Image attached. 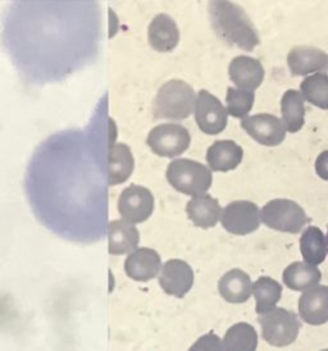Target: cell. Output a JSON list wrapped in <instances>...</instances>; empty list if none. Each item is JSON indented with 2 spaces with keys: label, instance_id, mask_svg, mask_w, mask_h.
<instances>
[{
  "label": "cell",
  "instance_id": "1",
  "mask_svg": "<svg viewBox=\"0 0 328 351\" xmlns=\"http://www.w3.org/2000/svg\"><path fill=\"white\" fill-rule=\"evenodd\" d=\"M116 138L106 94L86 127L58 131L34 150L25 194L40 223L60 239L94 244L108 234L109 154Z\"/></svg>",
  "mask_w": 328,
  "mask_h": 351
},
{
  "label": "cell",
  "instance_id": "2",
  "mask_svg": "<svg viewBox=\"0 0 328 351\" xmlns=\"http://www.w3.org/2000/svg\"><path fill=\"white\" fill-rule=\"evenodd\" d=\"M3 43L25 81H59L94 62L100 43L97 3H16L4 16Z\"/></svg>",
  "mask_w": 328,
  "mask_h": 351
},
{
  "label": "cell",
  "instance_id": "3",
  "mask_svg": "<svg viewBox=\"0 0 328 351\" xmlns=\"http://www.w3.org/2000/svg\"><path fill=\"white\" fill-rule=\"evenodd\" d=\"M208 13L215 35L226 44L246 51L259 45L258 31L240 5L232 1H211Z\"/></svg>",
  "mask_w": 328,
  "mask_h": 351
},
{
  "label": "cell",
  "instance_id": "4",
  "mask_svg": "<svg viewBox=\"0 0 328 351\" xmlns=\"http://www.w3.org/2000/svg\"><path fill=\"white\" fill-rule=\"evenodd\" d=\"M196 94L183 80H169L158 90L153 106L154 119L183 121L194 113Z\"/></svg>",
  "mask_w": 328,
  "mask_h": 351
},
{
  "label": "cell",
  "instance_id": "5",
  "mask_svg": "<svg viewBox=\"0 0 328 351\" xmlns=\"http://www.w3.org/2000/svg\"><path fill=\"white\" fill-rule=\"evenodd\" d=\"M167 181L185 195L207 194L213 182L212 171L208 167L191 159H174L167 168Z\"/></svg>",
  "mask_w": 328,
  "mask_h": 351
},
{
  "label": "cell",
  "instance_id": "6",
  "mask_svg": "<svg viewBox=\"0 0 328 351\" xmlns=\"http://www.w3.org/2000/svg\"><path fill=\"white\" fill-rule=\"evenodd\" d=\"M261 221L272 230L298 234L310 222V218L298 203L289 199H274L261 208Z\"/></svg>",
  "mask_w": 328,
  "mask_h": 351
},
{
  "label": "cell",
  "instance_id": "7",
  "mask_svg": "<svg viewBox=\"0 0 328 351\" xmlns=\"http://www.w3.org/2000/svg\"><path fill=\"white\" fill-rule=\"evenodd\" d=\"M261 335L266 341L277 346H288L299 336L300 322L298 315L283 308H273L259 315Z\"/></svg>",
  "mask_w": 328,
  "mask_h": 351
},
{
  "label": "cell",
  "instance_id": "8",
  "mask_svg": "<svg viewBox=\"0 0 328 351\" xmlns=\"http://www.w3.org/2000/svg\"><path fill=\"white\" fill-rule=\"evenodd\" d=\"M191 137L186 127L177 123L155 126L148 135L146 144L158 156L174 158L181 156L190 147Z\"/></svg>",
  "mask_w": 328,
  "mask_h": 351
},
{
  "label": "cell",
  "instance_id": "9",
  "mask_svg": "<svg viewBox=\"0 0 328 351\" xmlns=\"http://www.w3.org/2000/svg\"><path fill=\"white\" fill-rule=\"evenodd\" d=\"M154 210V196L141 185L126 187L118 199V212L122 219L131 223H143Z\"/></svg>",
  "mask_w": 328,
  "mask_h": 351
},
{
  "label": "cell",
  "instance_id": "10",
  "mask_svg": "<svg viewBox=\"0 0 328 351\" xmlns=\"http://www.w3.org/2000/svg\"><path fill=\"white\" fill-rule=\"evenodd\" d=\"M194 114L198 126L207 135L221 134L229 123L227 109L208 90L198 93Z\"/></svg>",
  "mask_w": 328,
  "mask_h": 351
},
{
  "label": "cell",
  "instance_id": "11",
  "mask_svg": "<svg viewBox=\"0 0 328 351\" xmlns=\"http://www.w3.org/2000/svg\"><path fill=\"white\" fill-rule=\"evenodd\" d=\"M261 212L258 206L248 200L232 202L222 210L221 223L230 234H249L261 226Z\"/></svg>",
  "mask_w": 328,
  "mask_h": 351
},
{
  "label": "cell",
  "instance_id": "12",
  "mask_svg": "<svg viewBox=\"0 0 328 351\" xmlns=\"http://www.w3.org/2000/svg\"><path fill=\"white\" fill-rule=\"evenodd\" d=\"M242 127L253 140L264 147H277L286 137L282 121L273 114L259 113L242 118Z\"/></svg>",
  "mask_w": 328,
  "mask_h": 351
},
{
  "label": "cell",
  "instance_id": "13",
  "mask_svg": "<svg viewBox=\"0 0 328 351\" xmlns=\"http://www.w3.org/2000/svg\"><path fill=\"white\" fill-rule=\"evenodd\" d=\"M288 66L292 76H308L328 71V53L310 45H298L288 54Z\"/></svg>",
  "mask_w": 328,
  "mask_h": 351
},
{
  "label": "cell",
  "instance_id": "14",
  "mask_svg": "<svg viewBox=\"0 0 328 351\" xmlns=\"http://www.w3.org/2000/svg\"><path fill=\"white\" fill-rule=\"evenodd\" d=\"M159 285L164 293L184 298L193 287V268L181 259H171L161 269Z\"/></svg>",
  "mask_w": 328,
  "mask_h": 351
},
{
  "label": "cell",
  "instance_id": "15",
  "mask_svg": "<svg viewBox=\"0 0 328 351\" xmlns=\"http://www.w3.org/2000/svg\"><path fill=\"white\" fill-rule=\"evenodd\" d=\"M301 319L319 326L328 321V286L316 285L301 295L299 300Z\"/></svg>",
  "mask_w": 328,
  "mask_h": 351
},
{
  "label": "cell",
  "instance_id": "16",
  "mask_svg": "<svg viewBox=\"0 0 328 351\" xmlns=\"http://www.w3.org/2000/svg\"><path fill=\"white\" fill-rule=\"evenodd\" d=\"M229 75L236 88L254 91L263 84L264 69L258 59L239 56L232 59Z\"/></svg>",
  "mask_w": 328,
  "mask_h": 351
},
{
  "label": "cell",
  "instance_id": "17",
  "mask_svg": "<svg viewBox=\"0 0 328 351\" xmlns=\"http://www.w3.org/2000/svg\"><path fill=\"white\" fill-rule=\"evenodd\" d=\"M162 269V261L154 249L140 247L130 254L126 259L125 271L127 276L135 281H150Z\"/></svg>",
  "mask_w": 328,
  "mask_h": 351
},
{
  "label": "cell",
  "instance_id": "18",
  "mask_svg": "<svg viewBox=\"0 0 328 351\" xmlns=\"http://www.w3.org/2000/svg\"><path fill=\"white\" fill-rule=\"evenodd\" d=\"M148 40L150 47L159 53L172 51L180 41V29L176 21L165 13L155 16L148 29Z\"/></svg>",
  "mask_w": 328,
  "mask_h": 351
},
{
  "label": "cell",
  "instance_id": "19",
  "mask_svg": "<svg viewBox=\"0 0 328 351\" xmlns=\"http://www.w3.org/2000/svg\"><path fill=\"white\" fill-rule=\"evenodd\" d=\"M244 150L232 140H220L213 143L207 152V162L211 171L229 172L242 162Z\"/></svg>",
  "mask_w": 328,
  "mask_h": 351
},
{
  "label": "cell",
  "instance_id": "20",
  "mask_svg": "<svg viewBox=\"0 0 328 351\" xmlns=\"http://www.w3.org/2000/svg\"><path fill=\"white\" fill-rule=\"evenodd\" d=\"M186 212L196 227L212 228L221 221L222 208L215 197L203 194L194 196L186 205Z\"/></svg>",
  "mask_w": 328,
  "mask_h": 351
},
{
  "label": "cell",
  "instance_id": "21",
  "mask_svg": "<svg viewBox=\"0 0 328 351\" xmlns=\"http://www.w3.org/2000/svg\"><path fill=\"white\" fill-rule=\"evenodd\" d=\"M109 253L112 255H124L134 253L140 243V234L135 225L124 219L113 221L108 226Z\"/></svg>",
  "mask_w": 328,
  "mask_h": 351
},
{
  "label": "cell",
  "instance_id": "22",
  "mask_svg": "<svg viewBox=\"0 0 328 351\" xmlns=\"http://www.w3.org/2000/svg\"><path fill=\"white\" fill-rule=\"evenodd\" d=\"M218 290L226 302L242 304L248 302L253 293V283L249 274L242 269H231L223 274Z\"/></svg>",
  "mask_w": 328,
  "mask_h": 351
},
{
  "label": "cell",
  "instance_id": "23",
  "mask_svg": "<svg viewBox=\"0 0 328 351\" xmlns=\"http://www.w3.org/2000/svg\"><path fill=\"white\" fill-rule=\"evenodd\" d=\"M282 123L290 134H296L305 123L304 98L298 90H288L281 100Z\"/></svg>",
  "mask_w": 328,
  "mask_h": 351
},
{
  "label": "cell",
  "instance_id": "24",
  "mask_svg": "<svg viewBox=\"0 0 328 351\" xmlns=\"http://www.w3.org/2000/svg\"><path fill=\"white\" fill-rule=\"evenodd\" d=\"M283 283L294 291H307L310 287L318 285L322 274L317 267L305 262L290 264L283 271Z\"/></svg>",
  "mask_w": 328,
  "mask_h": 351
},
{
  "label": "cell",
  "instance_id": "25",
  "mask_svg": "<svg viewBox=\"0 0 328 351\" xmlns=\"http://www.w3.org/2000/svg\"><path fill=\"white\" fill-rule=\"evenodd\" d=\"M135 160L126 144H116L109 154V186L126 182L134 172Z\"/></svg>",
  "mask_w": 328,
  "mask_h": 351
},
{
  "label": "cell",
  "instance_id": "26",
  "mask_svg": "<svg viewBox=\"0 0 328 351\" xmlns=\"http://www.w3.org/2000/svg\"><path fill=\"white\" fill-rule=\"evenodd\" d=\"M300 250L305 263L317 267L327 256V239L318 227H308L301 234Z\"/></svg>",
  "mask_w": 328,
  "mask_h": 351
},
{
  "label": "cell",
  "instance_id": "27",
  "mask_svg": "<svg viewBox=\"0 0 328 351\" xmlns=\"http://www.w3.org/2000/svg\"><path fill=\"white\" fill-rule=\"evenodd\" d=\"M223 351H257L258 335L249 323L232 326L223 339Z\"/></svg>",
  "mask_w": 328,
  "mask_h": 351
},
{
  "label": "cell",
  "instance_id": "28",
  "mask_svg": "<svg viewBox=\"0 0 328 351\" xmlns=\"http://www.w3.org/2000/svg\"><path fill=\"white\" fill-rule=\"evenodd\" d=\"M253 293L257 302L255 311L261 315L276 308L282 295L280 283L270 277H261L253 283Z\"/></svg>",
  "mask_w": 328,
  "mask_h": 351
},
{
  "label": "cell",
  "instance_id": "29",
  "mask_svg": "<svg viewBox=\"0 0 328 351\" xmlns=\"http://www.w3.org/2000/svg\"><path fill=\"white\" fill-rule=\"evenodd\" d=\"M300 94L310 104L328 109V75L314 73L303 80L300 84Z\"/></svg>",
  "mask_w": 328,
  "mask_h": 351
},
{
  "label": "cell",
  "instance_id": "30",
  "mask_svg": "<svg viewBox=\"0 0 328 351\" xmlns=\"http://www.w3.org/2000/svg\"><path fill=\"white\" fill-rule=\"evenodd\" d=\"M255 101L254 91L242 90V88H229L226 95L227 113L235 118L246 117L250 113Z\"/></svg>",
  "mask_w": 328,
  "mask_h": 351
},
{
  "label": "cell",
  "instance_id": "31",
  "mask_svg": "<svg viewBox=\"0 0 328 351\" xmlns=\"http://www.w3.org/2000/svg\"><path fill=\"white\" fill-rule=\"evenodd\" d=\"M189 351H223L222 340L211 332L198 339Z\"/></svg>",
  "mask_w": 328,
  "mask_h": 351
},
{
  "label": "cell",
  "instance_id": "32",
  "mask_svg": "<svg viewBox=\"0 0 328 351\" xmlns=\"http://www.w3.org/2000/svg\"><path fill=\"white\" fill-rule=\"evenodd\" d=\"M316 172L322 180L328 181V150L322 152L316 159Z\"/></svg>",
  "mask_w": 328,
  "mask_h": 351
},
{
  "label": "cell",
  "instance_id": "33",
  "mask_svg": "<svg viewBox=\"0 0 328 351\" xmlns=\"http://www.w3.org/2000/svg\"><path fill=\"white\" fill-rule=\"evenodd\" d=\"M326 239H327V246H328V226H327V236H326Z\"/></svg>",
  "mask_w": 328,
  "mask_h": 351
},
{
  "label": "cell",
  "instance_id": "34",
  "mask_svg": "<svg viewBox=\"0 0 328 351\" xmlns=\"http://www.w3.org/2000/svg\"><path fill=\"white\" fill-rule=\"evenodd\" d=\"M320 351H328V349H326V350H320Z\"/></svg>",
  "mask_w": 328,
  "mask_h": 351
}]
</instances>
